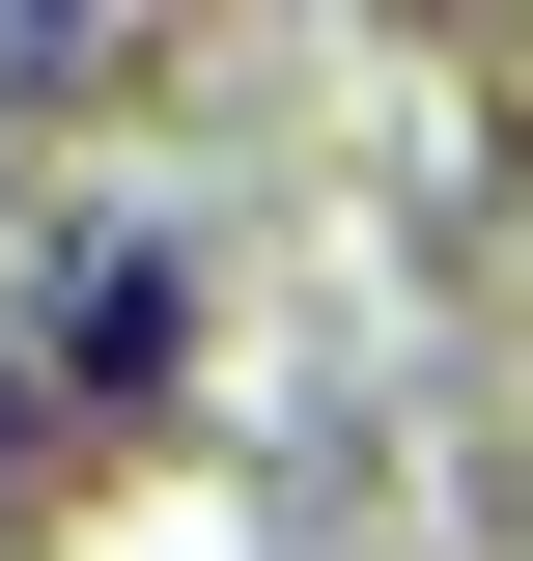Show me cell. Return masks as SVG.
<instances>
[{
    "instance_id": "obj_1",
    "label": "cell",
    "mask_w": 533,
    "mask_h": 561,
    "mask_svg": "<svg viewBox=\"0 0 533 561\" xmlns=\"http://www.w3.org/2000/svg\"><path fill=\"white\" fill-rule=\"evenodd\" d=\"M169 365H197V253H169V225H84L57 309H29V393H57V421H140Z\"/></svg>"
}]
</instances>
